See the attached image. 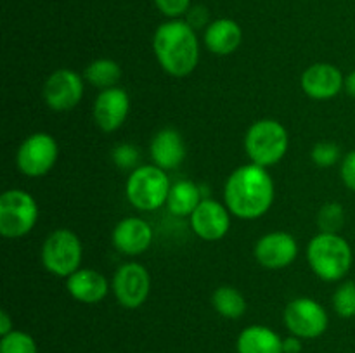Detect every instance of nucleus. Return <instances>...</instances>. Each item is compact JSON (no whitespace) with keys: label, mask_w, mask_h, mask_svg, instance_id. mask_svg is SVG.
Returning <instances> with one entry per match:
<instances>
[{"label":"nucleus","mask_w":355,"mask_h":353,"mask_svg":"<svg viewBox=\"0 0 355 353\" xmlns=\"http://www.w3.org/2000/svg\"><path fill=\"white\" fill-rule=\"evenodd\" d=\"M238 353H283V339L266 325H248L236 343Z\"/></svg>","instance_id":"obj_20"},{"label":"nucleus","mask_w":355,"mask_h":353,"mask_svg":"<svg viewBox=\"0 0 355 353\" xmlns=\"http://www.w3.org/2000/svg\"><path fill=\"white\" fill-rule=\"evenodd\" d=\"M312 161L319 166V168H329L340 159V147L335 142H319L314 145L311 152Z\"/></svg>","instance_id":"obj_27"},{"label":"nucleus","mask_w":355,"mask_h":353,"mask_svg":"<svg viewBox=\"0 0 355 353\" xmlns=\"http://www.w3.org/2000/svg\"><path fill=\"white\" fill-rule=\"evenodd\" d=\"M324 307L312 298H295L284 308V324L288 331L302 339H315L328 329Z\"/></svg>","instance_id":"obj_9"},{"label":"nucleus","mask_w":355,"mask_h":353,"mask_svg":"<svg viewBox=\"0 0 355 353\" xmlns=\"http://www.w3.org/2000/svg\"><path fill=\"white\" fill-rule=\"evenodd\" d=\"M130 111V99L128 93L120 87L101 90L99 96L94 100V121L103 132H114L125 123Z\"/></svg>","instance_id":"obj_14"},{"label":"nucleus","mask_w":355,"mask_h":353,"mask_svg":"<svg viewBox=\"0 0 355 353\" xmlns=\"http://www.w3.org/2000/svg\"><path fill=\"white\" fill-rule=\"evenodd\" d=\"M38 206L23 189H9L0 196V234L6 239L24 237L33 230Z\"/></svg>","instance_id":"obj_6"},{"label":"nucleus","mask_w":355,"mask_h":353,"mask_svg":"<svg viewBox=\"0 0 355 353\" xmlns=\"http://www.w3.org/2000/svg\"><path fill=\"white\" fill-rule=\"evenodd\" d=\"M300 85L311 99L328 100L342 92L345 78L336 66L329 62H318L305 69L300 78Z\"/></svg>","instance_id":"obj_15"},{"label":"nucleus","mask_w":355,"mask_h":353,"mask_svg":"<svg viewBox=\"0 0 355 353\" xmlns=\"http://www.w3.org/2000/svg\"><path fill=\"white\" fill-rule=\"evenodd\" d=\"M153 163L159 168L175 170L186 158V144L175 128H162L149 145Z\"/></svg>","instance_id":"obj_18"},{"label":"nucleus","mask_w":355,"mask_h":353,"mask_svg":"<svg viewBox=\"0 0 355 353\" xmlns=\"http://www.w3.org/2000/svg\"><path fill=\"white\" fill-rule=\"evenodd\" d=\"M59 147L52 135L37 132L24 138L16 154L17 168L26 176H44L54 168L58 161Z\"/></svg>","instance_id":"obj_8"},{"label":"nucleus","mask_w":355,"mask_h":353,"mask_svg":"<svg viewBox=\"0 0 355 353\" xmlns=\"http://www.w3.org/2000/svg\"><path fill=\"white\" fill-rule=\"evenodd\" d=\"M215 311L222 315L224 318H239L246 311V300L236 287L232 286H220L215 289L211 296Z\"/></svg>","instance_id":"obj_22"},{"label":"nucleus","mask_w":355,"mask_h":353,"mask_svg":"<svg viewBox=\"0 0 355 353\" xmlns=\"http://www.w3.org/2000/svg\"><path fill=\"white\" fill-rule=\"evenodd\" d=\"M151 291V275L141 263H125L113 277V293L125 308H139L148 300Z\"/></svg>","instance_id":"obj_10"},{"label":"nucleus","mask_w":355,"mask_h":353,"mask_svg":"<svg viewBox=\"0 0 355 353\" xmlns=\"http://www.w3.org/2000/svg\"><path fill=\"white\" fill-rule=\"evenodd\" d=\"M141 158V152L135 145L132 144H120L114 147L113 151V159L116 163V166L123 170H130V168H137V161Z\"/></svg>","instance_id":"obj_28"},{"label":"nucleus","mask_w":355,"mask_h":353,"mask_svg":"<svg viewBox=\"0 0 355 353\" xmlns=\"http://www.w3.org/2000/svg\"><path fill=\"white\" fill-rule=\"evenodd\" d=\"M298 244L288 232L276 230L262 235L255 244V258L270 270L284 269L297 260Z\"/></svg>","instance_id":"obj_13"},{"label":"nucleus","mask_w":355,"mask_h":353,"mask_svg":"<svg viewBox=\"0 0 355 353\" xmlns=\"http://www.w3.org/2000/svg\"><path fill=\"white\" fill-rule=\"evenodd\" d=\"M201 201H203V196L196 183L191 180H177L170 187L166 208L175 217H191Z\"/></svg>","instance_id":"obj_21"},{"label":"nucleus","mask_w":355,"mask_h":353,"mask_svg":"<svg viewBox=\"0 0 355 353\" xmlns=\"http://www.w3.org/2000/svg\"><path fill=\"white\" fill-rule=\"evenodd\" d=\"M82 242L69 228H58L47 235L42 246V265L52 275L66 277L80 269L82 263Z\"/></svg>","instance_id":"obj_7"},{"label":"nucleus","mask_w":355,"mask_h":353,"mask_svg":"<svg viewBox=\"0 0 355 353\" xmlns=\"http://www.w3.org/2000/svg\"><path fill=\"white\" fill-rule=\"evenodd\" d=\"M290 145L286 128L276 120H259L245 135V151L253 165L269 168L284 158Z\"/></svg>","instance_id":"obj_4"},{"label":"nucleus","mask_w":355,"mask_h":353,"mask_svg":"<svg viewBox=\"0 0 355 353\" xmlns=\"http://www.w3.org/2000/svg\"><path fill=\"white\" fill-rule=\"evenodd\" d=\"M155 3L163 16L172 19L187 14V10L191 9V0H155Z\"/></svg>","instance_id":"obj_29"},{"label":"nucleus","mask_w":355,"mask_h":353,"mask_svg":"<svg viewBox=\"0 0 355 353\" xmlns=\"http://www.w3.org/2000/svg\"><path fill=\"white\" fill-rule=\"evenodd\" d=\"M45 104L54 111H71L83 97V80L73 69H55L42 89Z\"/></svg>","instance_id":"obj_11"},{"label":"nucleus","mask_w":355,"mask_h":353,"mask_svg":"<svg viewBox=\"0 0 355 353\" xmlns=\"http://www.w3.org/2000/svg\"><path fill=\"white\" fill-rule=\"evenodd\" d=\"M191 228L203 241H218L231 227V211L218 201L203 197L193 215L189 217Z\"/></svg>","instance_id":"obj_12"},{"label":"nucleus","mask_w":355,"mask_h":353,"mask_svg":"<svg viewBox=\"0 0 355 353\" xmlns=\"http://www.w3.org/2000/svg\"><path fill=\"white\" fill-rule=\"evenodd\" d=\"M66 289L80 303L94 305L99 303L107 296L110 282L97 270L78 269L66 279Z\"/></svg>","instance_id":"obj_17"},{"label":"nucleus","mask_w":355,"mask_h":353,"mask_svg":"<svg viewBox=\"0 0 355 353\" xmlns=\"http://www.w3.org/2000/svg\"><path fill=\"white\" fill-rule=\"evenodd\" d=\"M241 40V26L229 17L211 21L205 30V45L215 55L232 54V52L238 51Z\"/></svg>","instance_id":"obj_19"},{"label":"nucleus","mask_w":355,"mask_h":353,"mask_svg":"<svg viewBox=\"0 0 355 353\" xmlns=\"http://www.w3.org/2000/svg\"><path fill=\"white\" fill-rule=\"evenodd\" d=\"M153 242V228L146 220L137 217L123 218L113 230V244L121 255L137 256L149 249Z\"/></svg>","instance_id":"obj_16"},{"label":"nucleus","mask_w":355,"mask_h":353,"mask_svg":"<svg viewBox=\"0 0 355 353\" xmlns=\"http://www.w3.org/2000/svg\"><path fill=\"white\" fill-rule=\"evenodd\" d=\"M224 203L241 220L266 215L274 203V182L267 168L253 163L236 168L225 182Z\"/></svg>","instance_id":"obj_1"},{"label":"nucleus","mask_w":355,"mask_h":353,"mask_svg":"<svg viewBox=\"0 0 355 353\" xmlns=\"http://www.w3.org/2000/svg\"><path fill=\"white\" fill-rule=\"evenodd\" d=\"M304 345H302V338L291 334L290 338L283 339V353H300Z\"/></svg>","instance_id":"obj_32"},{"label":"nucleus","mask_w":355,"mask_h":353,"mask_svg":"<svg viewBox=\"0 0 355 353\" xmlns=\"http://www.w3.org/2000/svg\"><path fill=\"white\" fill-rule=\"evenodd\" d=\"M340 175H342V180L343 183H345L347 189L355 192V151H350L349 154L342 159Z\"/></svg>","instance_id":"obj_30"},{"label":"nucleus","mask_w":355,"mask_h":353,"mask_svg":"<svg viewBox=\"0 0 355 353\" xmlns=\"http://www.w3.org/2000/svg\"><path fill=\"white\" fill-rule=\"evenodd\" d=\"M343 89L347 90V93H349L350 97H354L355 99V69L352 73H349L345 78V85H343Z\"/></svg>","instance_id":"obj_34"},{"label":"nucleus","mask_w":355,"mask_h":353,"mask_svg":"<svg viewBox=\"0 0 355 353\" xmlns=\"http://www.w3.org/2000/svg\"><path fill=\"white\" fill-rule=\"evenodd\" d=\"M170 183L166 172L156 165H142L132 170L125 183V194L128 203L141 211H155L166 204L170 194Z\"/></svg>","instance_id":"obj_5"},{"label":"nucleus","mask_w":355,"mask_h":353,"mask_svg":"<svg viewBox=\"0 0 355 353\" xmlns=\"http://www.w3.org/2000/svg\"><path fill=\"white\" fill-rule=\"evenodd\" d=\"M307 260L312 272L326 282L342 280L349 273L354 253L349 241L340 234L319 232L307 246Z\"/></svg>","instance_id":"obj_3"},{"label":"nucleus","mask_w":355,"mask_h":353,"mask_svg":"<svg viewBox=\"0 0 355 353\" xmlns=\"http://www.w3.org/2000/svg\"><path fill=\"white\" fill-rule=\"evenodd\" d=\"M345 225V210L340 203H326L318 211V227L326 234H338Z\"/></svg>","instance_id":"obj_24"},{"label":"nucleus","mask_w":355,"mask_h":353,"mask_svg":"<svg viewBox=\"0 0 355 353\" xmlns=\"http://www.w3.org/2000/svg\"><path fill=\"white\" fill-rule=\"evenodd\" d=\"M121 78V68L113 59H96L85 68V80L101 90L113 89Z\"/></svg>","instance_id":"obj_23"},{"label":"nucleus","mask_w":355,"mask_h":353,"mask_svg":"<svg viewBox=\"0 0 355 353\" xmlns=\"http://www.w3.org/2000/svg\"><path fill=\"white\" fill-rule=\"evenodd\" d=\"M333 308L343 318L355 317V282L347 280L333 293Z\"/></svg>","instance_id":"obj_25"},{"label":"nucleus","mask_w":355,"mask_h":353,"mask_svg":"<svg viewBox=\"0 0 355 353\" xmlns=\"http://www.w3.org/2000/svg\"><path fill=\"white\" fill-rule=\"evenodd\" d=\"M208 17H210V14H208V9L203 6H194L191 7L189 10H187V24H191V26L194 28V30H198V28H203L208 24Z\"/></svg>","instance_id":"obj_31"},{"label":"nucleus","mask_w":355,"mask_h":353,"mask_svg":"<svg viewBox=\"0 0 355 353\" xmlns=\"http://www.w3.org/2000/svg\"><path fill=\"white\" fill-rule=\"evenodd\" d=\"M12 331H14L12 320H10L9 314H7L6 310H2L0 311V336H6Z\"/></svg>","instance_id":"obj_33"},{"label":"nucleus","mask_w":355,"mask_h":353,"mask_svg":"<svg viewBox=\"0 0 355 353\" xmlns=\"http://www.w3.org/2000/svg\"><path fill=\"white\" fill-rule=\"evenodd\" d=\"M153 51L163 71L175 78L191 75L200 61L196 31L187 21L170 19L159 24L153 37Z\"/></svg>","instance_id":"obj_2"},{"label":"nucleus","mask_w":355,"mask_h":353,"mask_svg":"<svg viewBox=\"0 0 355 353\" xmlns=\"http://www.w3.org/2000/svg\"><path fill=\"white\" fill-rule=\"evenodd\" d=\"M0 353H37V343L28 332L14 329L0 339Z\"/></svg>","instance_id":"obj_26"}]
</instances>
